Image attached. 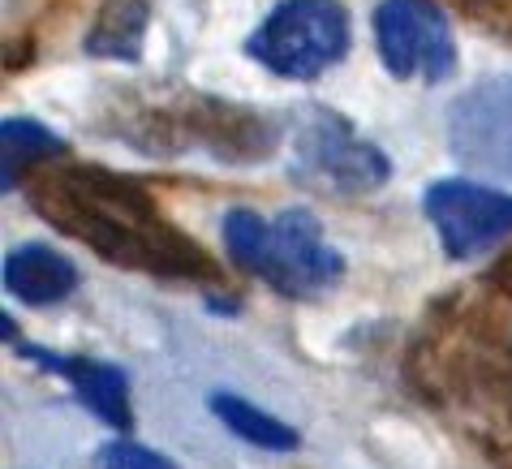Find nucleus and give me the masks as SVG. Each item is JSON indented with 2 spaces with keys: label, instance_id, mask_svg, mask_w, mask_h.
Segmentation results:
<instances>
[{
  "label": "nucleus",
  "instance_id": "f03ea898",
  "mask_svg": "<svg viewBox=\"0 0 512 469\" xmlns=\"http://www.w3.org/2000/svg\"><path fill=\"white\" fill-rule=\"evenodd\" d=\"M512 289L448 306L422 336L414 379L435 405L474 422L482 439H512Z\"/></svg>",
  "mask_w": 512,
  "mask_h": 469
},
{
  "label": "nucleus",
  "instance_id": "39448f33",
  "mask_svg": "<svg viewBox=\"0 0 512 469\" xmlns=\"http://www.w3.org/2000/svg\"><path fill=\"white\" fill-rule=\"evenodd\" d=\"M246 52L280 78H319L349 52V18L336 0H280Z\"/></svg>",
  "mask_w": 512,
  "mask_h": 469
},
{
  "label": "nucleus",
  "instance_id": "2eb2a0df",
  "mask_svg": "<svg viewBox=\"0 0 512 469\" xmlns=\"http://www.w3.org/2000/svg\"><path fill=\"white\" fill-rule=\"evenodd\" d=\"M495 280H500L504 284V289H512V254H508V259L500 263V272H495Z\"/></svg>",
  "mask_w": 512,
  "mask_h": 469
},
{
  "label": "nucleus",
  "instance_id": "0eeeda50",
  "mask_svg": "<svg viewBox=\"0 0 512 469\" xmlns=\"http://www.w3.org/2000/svg\"><path fill=\"white\" fill-rule=\"evenodd\" d=\"M422 207L452 259H474L512 237V194L478 181H435Z\"/></svg>",
  "mask_w": 512,
  "mask_h": 469
},
{
  "label": "nucleus",
  "instance_id": "4468645a",
  "mask_svg": "<svg viewBox=\"0 0 512 469\" xmlns=\"http://www.w3.org/2000/svg\"><path fill=\"white\" fill-rule=\"evenodd\" d=\"M104 469H177V465L142 444H112L104 452Z\"/></svg>",
  "mask_w": 512,
  "mask_h": 469
},
{
  "label": "nucleus",
  "instance_id": "ddd939ff",
  "mask_svg": "<svg viewBox=\"0 0 512 469\" xmlns=\"http://www.w3.org/2000/svg\"><path fill=\"white\" fill-rule=\"evenodd\" d=\"M0 138H5V186H18L31 168L48 164L65 151V142L52 130H44V125H35V121H18V117L5 121Z\"/></svg>",
  "mask_w": 512,
  "mask_h": 469
},
{
  "label": "nucleus",
  "instance_id": "1a4fd4ad",
  "mask_svg": "<svg viewBox=\"0 0 512 469\" xmlns=\"http://www.w3.org/2000/svg\"><path fill=\"white\" fill-rule=\"evenodd\" d=\"M31 358L74 383L95 418H104L117 431H130V383H125L117 366L91 362V358H61V353H48V349H31Z\"/></svg>",
  "mask_w": 512,
  "mask_h": 469
},
{
  "label": "nucleus",
  "instance_id": "f257e3e1",
  "mask_svg": "<svg viewBox=\"0 0 512 469\" xmlns=\"http://www.w3.org/2000/svg\"><path fill=\"white\" fill-rule=\"evenodd\" d=\"M31 207L117 267L177 280H216L207 254L160 216L147 190L117 173L87 164H39Z\"/></svg>",
  "mask_w": 512,
  "mask_h": 469
},
{
  "label": "nucleus",
  "instance_id": "423d86ee",
  "mask_svg": "<svg viewBox=\"0 0 512 469\" xmlns=\"http://www.w3.org/2000/svg\"><path fill=\"white\" fill-rule=\"evenodd\" d=\"M375 44L383 65L396 78L444 82L457 69V44H452L448 13L435 0H379Z\"/></svg>",
  "mask_w": 512,
  "mask_h": 469
},
{
  "label": "nucleus",
  "instance_id": "20e7f679",
  "mask_svg": "<svg viewBox=\"0 0 512 469\" xmlns=\"http://www.w3.org/2000/svg\"><path fill=\"white\" fill-rule=\"evenodd\" d=\"M293 177L336 198L371 194L392 177V164L332 108H302L293 125Z\"/></svg>",
  "mask_w": 512,
  "mask_h": 469
},
{
  "label": "nucleus",
  "instance_id": "7ed1b4c3",
  "mask_svg": "<svg viewBox=\"0 0 512 469\" xmlns=\"http://www.w3.org/2000/svg\"><path fill=\"white\" fill-rule=\"evenodd\" d=\"M220 229L229 259L284 297H315L332 289L345 272L340 254L323 241L319 220L310 211L293 207L280 211L276 220H263L259 211L237 207L224 216Z\"/></svg>",
  "mask_w": 512,
  "mask_h": 469
},
{
  "label": "nucleus",
  "instance_id": "9d476101",
  "mask_svg": "<svg viewBox=\"0 0 512 469\" xmlns=\"http://www.w3.org/2000/svg\"><path fill=\"white\" fill-rule=\"evenodd\" d=\"M5 289L26 306H52L78 289V272L48 246H18L5 259Z\"/></svg>",
  "mask_w": 512,
  "mask_h": 469
},
{
  "label": "nucleus",
  "instance_id": "f8f14e48",
  "mask_svg": "<svg viewBox=\"0 0 512 469\" xmlns=\"http://www.w3.org/2000/svg\"><path fill=\"white\" fill-rule=\"evenodd\" d=\"M211 409H216V418L229 426L237 439H246V444H254V448H267V452H293L297 448V431L289 422L263 414L259 405L241 401V396L216 392L211 396Z\"/></svg>",
  "mask_w": 512,
  "mask_h": 469
},
{
  "label": "nucleus",
  "instance_id": "6e6552de",
  "mask_svg": "<svg viewBox=\"0 0 512 469\" xmlns=\"http://www.w3.org/2000/svg\"><path fill=\"white\" fill-rule=\"evenodd\" d=\"M448 142L465 164L512 177V74L478 82L452 104Z\"/></svg>",
  "mask_w": 512,
  "mask_h": 469
},
{
  "label": "nucleus",
  "instance_id": "9b49d317",
  "mask_svg": "<svg viewBox=\"0 0 512 469\" xmlns=\"http://www.w3.org/2000/svg\"><path fill=\"white\" fill-rule=\"evenodd\" d=\"M147 0H108L99 9L95 31L87 35L91 56H117V61H134L147 35Z\"/></svg>",
  "mask_w": 512,
  "mask_h": 469
}]
</instances>
